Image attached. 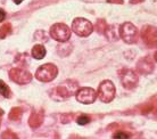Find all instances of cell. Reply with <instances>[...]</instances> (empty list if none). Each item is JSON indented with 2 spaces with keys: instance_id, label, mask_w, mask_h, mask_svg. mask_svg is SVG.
I'll use <instances>...</instances> for the list:
<instances>
[{
  "instance_id": "7a4b0ae2",
  "label": "cell",
  "mask_w": 157,
  "mask_h": 139,
  "mask_svg": "<svg viewBox=\"0 0 157 139\" xmlns=\"http://www.w3.org/2000/svg\"><path fill=\"white\" fill-rule=\"evenodd\" d=\"M58 70L54 64H44L41 65L36 72V78L41 82H50L57 76Z\"/></svg>"
},
{
  "instance_id": "ba28073f",
  "label": "cell",
  "mask_w": 157,
  "mask_h": 139,
  "mask_svg": "<svg viewBox=\"0 0 157 139\" xmlns=\"http://www.w3.org/2000/svg\"><path fill=\"white\" fill-rule=\"evenodd\" d=\"M97 98V92L92 88H81L76 91V100L82 104H92Z\"/></svg>"
},
{
  "instance_id": "ac0fdd59",
  "label": "cell",
  "mask_w": 157,
  "mask_h": 139,
  "mask_svg": "<svg viewBox=\"0 0 157 139\" xmlns=\"http://www.w3.org/2000/svg\"><path fill=\"white\" fill-rule=\"evenodd\" d=\"M76 122H78V124H80V125H84V124L90 122V118H89V116H86V115H81V116H78V118Z\"/></svg>"
},
{
  "instance_id": "603a6c76",
  "label": "cell",
  "mask_w": 157,
  "mask_h": 139,
  "mask_svg": "<svg viewBox=\"0 0 157 139\" xmlns=\"http://www.w3.org/2000/svg\"><path fill=\"white\" fill-rule=\"evenodd\" d=\"M107 2L109 4H123V0H107Z\"/></svg>"
},
{
  "instance_id": "6da1fadb",
  "label": "cell",
  "mask_w": 157,
  "mask_h": 139,
  "mask_svg": "<svg viewBox=\"0 0 157 139\" xmlns=\"http://www.w3.org/2000/svg\"><path fill=\"white\" fill-rule=\"evenodd\" d=\"M76 89H78V83L75 81H65L64 83H62L60 86H58L57 88L52 89V92L54 95H51V97L56 100H63L66 99L68 97H71L73 94L76 92Z\"/></svg>"
},
{
  "instance_id": "3957f363",
  "label": "cell",
  "mask_w": 157,
  "mask_h": 139,
  "mask_svg": "<svg viewBox=\"0 0 157 139\" xmlns=\"http://www.w3.org/2000/svg\"><path fill=\"white\" fill-rule=\"evenodd\" d=\"M72 31L80 37H88L94 31V25L86 18L78 17L72 22Z\"/></svg>"
},
{
  "instance_id": "ffe728a7",
  "label": "cell",
  "mask_w": 157,
  "mask_h": 139,
  "mask_svg": "<svg viewBox=\"0 0 157 139\" xmlns=\"http://www.w3.org/2000/svg\"><path fill=\"white\" fill-rule=\"evenodd\" d=\"M1 138H17V136L15 133H13L12 131H6L5 133H2Z\"/></svg>"
},
{
  "instance_id": "cb8c5ba5",
  "label": "cell",
  "mask_w": 157,
  "mask_h": 139,
  "mask_svg": "<svg viewBox=\"0 0 157 139\" xmlns=\"http://www.w3.org/2000/svg\"><path fill=\"white\" fill-rule=\"evenodd\" d=\"M142 1H144V0H131L130 2H131V4H139V2H142Z\"/></svg>"
},
{
  "instance_id": "9a60e30c",
  "label": "cell",
  "mask_w": 157,
  "mask_h": 139,
  "mask_svg": "<svg viewBox=\"0 0 157 139\" xmlns=\"http://www.w3.org/2000/svg\"><path fill=\"white\" fill-rule=\"evenodd\" d=\"M22 118V110L20 107H14L9 113V119L13 121H18Z\"/></svg>"
},
{
  "instance_id": "44dd1931",
  "label": "cell",
  "mask_w": 157,
  "mask_h": 139,
  "mask_svg": "<svg viewBox=\"0 0 157 139\" xmlns=\"http://www.w3.org/2000/svg\"><path fill=\"white\" fill-rule=\"evenodd\" d=\"M113 137H114V138H129L130 136L128 135V133H123V132L118 131V132H116V133H115Z\"/></svg>"
},
{
  "instance_id": "7402d4cb",
  "label": "cell",
  "mask_w": 157,
  "mask_h": 139,
  "mask_svg": "<svg viewBox=\"0 0 157 139\" xmlns=\"http://www.w3.org/2000/svg\"><path fill=\"white\" fill-rule=\"evenodd\" d=\"M5 17H6V13H5L4 9L0 8V22H2L5 20Z\"/></svg>"
},
{
  "instance_id": "484cf974",
  "label": "cell",
  "mask_w": 157,
  "mask_h": 139,
  "mask_svg": "<svg viewBox=\"0 0 157 139\" xmlns=\"http://www.w3.org/2000/svg\"><path fill=\"white\" fill-rule=\"evenodd\" d=\"M155 60H156V63H157V52L155 54Z\"/></svg>"
},
{
  "instance_id": "e0dca14e",
  "label": "cell",
  "mask_w": 157,
  "mask_h": 139,
  "mask_svg": "<svg viewBox=\"0 0 157 139\" xmlns=\"http://www.w3.org/2000/svg\"><path fill=\"white\" fill-rule=\"evenodd\" d=\"M0 94L4 97H6V98L10 97V89L8 88V86L2 80H0Z\"/></svg>"
},
{
  "instance_id": "d6986e66",
  "label": "cell",
  "mask_w": 157,
  "mask_h": 139,
  "mask_svg": "<svg viewBox=\"0 0 157 139\" xmlns=\"http://www.w3.org/2000/svg\"><path fill=\"white\" fill-rule=\"evenodd\" d=\"M106 26H107V24L104 20H99L98 22H97V30H98L99 32L104 33V32H105V29H106Z\"/></svg>"
},
{
  "instance_id": "8fae6325",
  "label": "cell",
  "mask_w": 157,
  "mask_h": 139,
  "mask_svg": "<svg viewBox=\"0 0 157 139\" xmlns=\"http://www.w3.org/2000/svg\"><path fill=\"white\" fill-rule=\"evenodd\" d=\"M138 71L140 72L141 74H149L154 70V63L153 60L150 57H144L139 60V63L137 65Z\"/></svg>"
},
{
  "instance_id": "7c38bea8",
  "label": "cell",
  "mask_w": 157,
  "mask_h": 139,
  "mask_svg": "<svg viewBox=\"0 0 157 139\" xmlns=\"http://www.w3.org/2000/svg\"><path fill=\"white\" fill-rule=\"evenodd\" d=\"M43 119H44V113H43L42 110H40L39 112H33L32 115L30 116V120H29V124L31 128H39L43 122Z\"/></svg>"
},
{
  "instance_id": "52a82bcc",
  "label": "cell",
  "mask_w": 157,
  "mask_h": 139,
  "mask_svg": "<svg viewBox=\"0 0 157 139\" xmlns=\"http://www.w3.org/2000/svg\"><path fill=\"white\" fill-rule=\"evenodd\" d=\"M9 76H10V79L14 82L20 84H26L32 80L31 73L29 71H26V70H23V68H12L10 72H9Z\"/></svg>"
},
{
  "instance_id": "2e32d148",
  "label": "cell",
  "mask_w": 157,
  "mask_h": 139,
  "mask_svg": "<svg viewBox=\"0 0 157 139\" xmlns=\"http://www.w3.org/2000/svg\"><path fill=\"white\" fill-rule=\"evenodd\" d=\"M10 31H12V25L8 23L4 24V25L0 28V39H5V38L10 33Z\"/></svg>"
},
{
  "instance_id": "d4e9b609",
  "label": "cell",
  "mask_w": 157,
  "mask_h": 139,
  "mask_svg": "<svg viewBox=\"0 0 157 139\" xmlns=\"http://www.w3.org/2000/svg\"><path fill=\"white\" fill-rule=\"evenodd\" d=\"M13 1H14L15 4H21V2L23 1V0H13Z\"/></svg>"
},
{
  "instance_id": "5bb4252c",
  "label": "cell",
  "mask_w": 157,
  "mask_h": 139,
  "mask_svg": "<svg viewBox=\"0 0 157 139\" xmlns=\"http://www.w3.org/2000/svg\"><path fill=\"white\" fill-rule=\"evenodd\" d=\"M46 48L43 47L42 44H36L33 49H32V56L36 60H42L43 57L46 56Z\"/></svg>"
},
{
  "instance_id": "4fadbf2b",
  "label": "cell",
  "mask_w": 157,
  "mask_h": 139,
  "mask_svg": "<svg viewBox=\"0 0 157 139\" xmlns=\"http://www.w3.org/2000/svg\"><path fill=\"white\" fill-rule=\"evenodd\" d=\"M104 34L110 41H116L120 38V26L116 25V24H114V25H107Z\"/></svg>"
},
{
  "instance_id": "4316f807",
  "label": "cell",
  "mask_w": 157,
  "mask_h": 139,
  "mask_svg": "<svg viewBox=\"0 0 157 139\" xmlns=\"http://www.w3.org/2000/svg\"><path fill=\"white\" fill-rule=\"evenodd\" d=\"M0 115H2V111L1 110H0Z\"/></svg>"
},
{
  "instance_id": "5b68a950",
  "label": "cell",
  "mask_w": 157,
  "mask_h": 139,
  "mask_svg": "<svg viewBox=\"0 0 157 139\" xmlns=\"http://www.w3.org/2000/svg\"><path fill=\"white\" fill-rule=\"evenodd\" d=\"M98 97L102 103H109L115 97V86L109 80L102 81L98 88Z\"/></svg>"
},
{
  "instance_id": "277c9868",
  "label": "cell",
  "mask_w": 157,
  "mask_h": 139,
  "mask_svg": "<svg viewBox=\"0 0 157 139\" xmlns=\"http://www.w3.org/2000/svg\"><path fill=\"white\" fill-rule=\"evenodd\" d=\"M120 37L126 44H136L138 40V29L132 23L125 22L120 26Z\"/></svg>"
},
{
  "instance_id": "9c48e42d",
  "label": "cell",
  "mask_w": 157,
  "mask_h": 139,
  "mask_svg": "<svg viewBox=\"0 0 157 139\" xmlns=\"http://www.w3.org/2000/svg\"><path fill=\"white\" fill-rule=\"evenodd\" d=\"M121 75V82L128 89H132L137 86L138 83V76L136 74V72H133L132 70H128V68H123L120 72Z\"/></svg>"
},
{
  "instance_id": "8992f818",
  "label": "cell",
  "mask_w": 157,
  "mask_h": 139,
  "mask_svg": "<svg viewBox=\"0 0 157 139\" xmlns=\"http://www.w3.org/2000/svg\"><path fill=\"white\" fill-rule=\"evenodd\" d=\"M50 36L52 39L57 40L59 42H66L71 37V30L66 24L56 23L50 29Z\"/></svg>"
},
{
  "instance_id": "30bf717a",
  "label": "cell",
  "mask_w": 157,
  "mask_h": 139,
  "mask_svg": "<svg viewBox=\"0 0 157 139\" xmlns=\"http://www.w3.org/2000/svg\"><path fill=\"white\" fill-rule=\"evenodd\" d=\"M141 38L149 47H157V29L150 25L144 26L141 31Z\"/></svg>"
}]
</instances>
